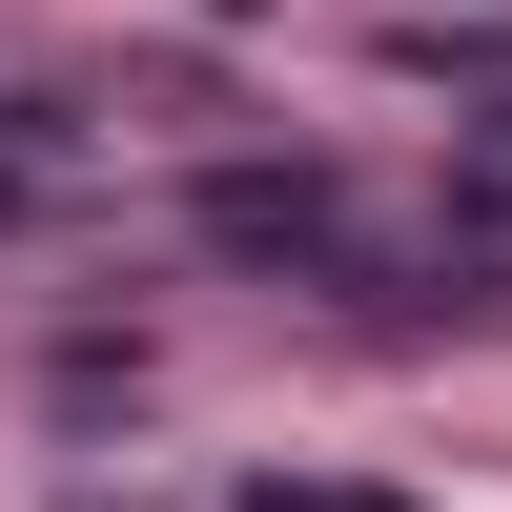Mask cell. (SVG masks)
I'll use <instances>...</instances> for the list:
<instances>
[{
  "instance_id": "obj_1",
  "label": "cell",
  "mask_w": 512,
  "mask_h": 512,
  "mask_svg": "<svg viewBox=\"0 0 512 512\" xmlns=\"http://www.w3.org/2000/svg\"><path fill=\"white\" fill-rule=\"evenodd\" d=\"M246 512H390V492H328V472H246Z\"/></svg>"
}]
</instances>
